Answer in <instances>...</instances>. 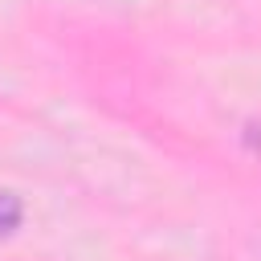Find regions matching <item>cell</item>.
<instances>
[{
	"label": "cell",
	"mask_w": 261,
	"mask_h": 261,
	"mask_svg": "<svg viewBox=\"0 0 261 261\" xmlns=\"http://www.w3.org/2000/svg\"><path fill=\"white\" fill-rule=\"evenodd\" d=\"M16 224H20V200L8 196V192H0V237L12 232Z\"/></svg>",
	"instance_id": "obj_1"
},
{
	"label": "cell",
	"mask_w": 261,
	"mask_h": 261,
	"mask_svg": "<svg viewBox=\"0 0 261 261\" xmlns=\"http://www.w3.org/2000/svg\"><path fill=\"white\" fill-rule=\"evenodd\" d=\"M249 143H253V147H257V155H261V122H253V126H249Z\"/></svg>",
	"instance_id": "obj_2"
}]
</instances>
